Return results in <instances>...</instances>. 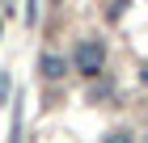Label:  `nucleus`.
<instances>
[{"instance_id":"1","label":"nucleus","mask_w":148,"mask_h":143,"mask_svg":"<svg viewBox=\"0 0 148 143\" xmlns=\"http://www.w3.org/2000/svg\"><path fill=\"white\" fill-rule=\"evenodd\" d=\"M102 67H106V46L97 38H85L76 46V72L80 76H102Z\"/></svg>"},{"instance_id":"2","label":"nucleus","mask_w":148,"mask_h":143,"mask_svg":"<svg viewBox=\"0 0 148 143\" xmlns=\"http://www.w3.org/2000/svg\"><path fill=\"white\" fill-rule=\"evenodd\" d=\"M38 72H42L47 80H64V76H68V63H64L59 55H51V51H47V55H42V63H38Z\"/></svg>"},{"instance_id":"3","label":"nucleus","mask_w":148,"mask_h":143,"mask_svg":"<svg viewBox=\"0 0 148 143\" xmlns=\"http://www.w3.org/2000/svg\"><path fill=\"white\" fill-rule=\"evenodd\" d=\"M25 21H30V25L38 21V0H25Z\"/></svg>"},{"instance_id":"4","label":"nucleus","mask_w":148,"mask_h":143,"mask_svg":"<svg viewBox=\"0 0 148 143\" xmlns=\"http://www.w3.org/2000/svg\"><path fill=\"white\" fill-rule=\"evenodd\" d=\"M102 143H131V135H123V131H119V135H106Z\"/></svg>"},{"instance_id":"5","label":"nucleus","mask_w":148,"mask_h":143,"mask_svg":"<svg viewBox=\"0 0 148 143\" xmlns=\"http://www.w3.org/2000/svg\"><path fill=\"white\" fill-rule=\"evenodd\" d=\"M127 4H131V0H114V4H110V17H119V13H123Z\"/></svg>"},{"instance_id":"6","label":"nucleus","mask_w":148,"mask_h":143,"mask_svg":"<svg viewBox=\"0 0 148 143\" xmlns=\"http://www.w3.org/2000/svg\"><path fill=\"white\" fill-rule=\"evenodd\" d=\"M140 80H144V84H148V67H144V72H140Z\"/></svg>"}]
</instances>
